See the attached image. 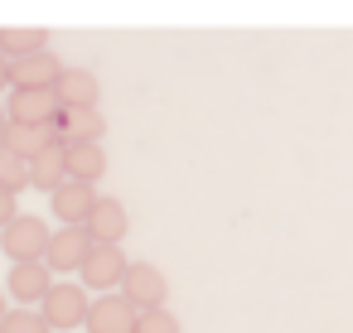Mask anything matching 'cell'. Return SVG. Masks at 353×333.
I'll list each match as a JSON object with an SVG mask.
<instances>
[{"mask_svg":"<svg viewBox=\"0 0 353 333\" xmlns=\"http://www.w3.org/2000/svg\"><path fill=\"white\" fill-rule=\"evenodd\" d=\"M63 73H68V68H63L54 54H34V58L15 63V87H59Z\"/></svg>","mask_w":353,"mask_h":333,"instance_id":"cell-15","label":"cell"},{"mask_svg":"<svg viewBox=\"0 0 353 333\" xmlns=\"http://www.w3.org/2000/svg\"><path fill=\"white\" fill-rule=\"evenodd\" d=\"M141 323V309L117 290V294H97L92 299V314H88V333H136Z\"/></svg>","mask_w":353,"mask_h":333,"instance_id":"cell-7","label":"cell"},{"mask_svg":"<svg viewBox=\"0 0 353 333\" xmlns=\"http://www.w3.org/2000/svg\"><path fill=\"white\" fill-rule=\"evenodd\" d=\"M126 270H131V261H126L121 246H92V256H88V266H83L78 280L88 290H97V294H117L126 285Z\"/></svg>","mask_w":353,"mask_h":333,"instance_id":"cell-4","label":"cell"},{"mask_svg":"<svg viewBox=\"0 0 353 333\" xmlns=\"http://www.w3.org/2000/svg\"><path fill=\"white\" fill-rule=\"evenodd\" d=\"M0 333H54V328H49V319L39 309H10L0 319Z\"/></svg>","mask_w":353,"mask_h":333,"instance_id":"cell-18","label":"cell"},{"mask_svg":"<svg viewBox=\"0 0 353 333\" xmlns=\"http://www.w3.org/2000/svg\"><path fill=\"white\" fill-rule=\"evenodd\" d=\"M126 232H131V213H126V203L112 198V193H102L97 208H92V217H88V237H92L97 246H121Z\"/></svg>","mask_w":353,"mask_h":333,"instance_id":"cell-8","label":"cell"},{"mask_svg":"<svg viewBox=\"0 0 353 333\" xmlns=\"http://www.w3.org/2000/svg\"><path fill=\"white\" fill-rule=\"evenodd\" d=\"M6 131H10V107L0 102V140H6Z\"/></svg>","mask_w":353,"mask_h":333,"instance_id":"cell-22","label":"cell"},{"mask_svg":"<svg viewBox=\"0 0 353 333\" xmlns=\"http://www.w3.org/2000/svg\"><path fill=\"white\" fill-rule=\"evenodd\" d=\"M102 174H107V150L102 145H68V179L97 189Z\"/></svg>","mask_w":353,"mask_h":333,"instance_id":"cell-16","label":"cell"},{"mask_svg":"<svg viewBox=\"0 0 353 333\" xmlns=\"http://www.w3.org/2000/svg\"><path fill=\"white\" fill-rule=\"evenodd\" d=\"M97 97H102V83H97L88 68H68V73L59 78V102H63V111L97 107Z\"/></svg>","mask_w":353,"mask_h":333,"instance_id":"cell-12","label":"cell"},{"mask_svg":"<svg viewBox=\"0 0 353 333\" xmlns=\"http://www.w3.org/2000/svg\"><path fill=\"white\" fill-rule=\"evenodd\" d=\"M54 285H59V280H54V270H49L44 261H30V266H10V275H6V290H10V299H20L25 309L44 304Z\"/></svg>","mask_w":353,"mask_h":333,"instance_id":"cell-9","label":"cell"},{"mask_svg":"<svg viewBox=\"0 0 353 333\" xmlns=\"http://www.w3.org/2000/svg\"><path fill=\"white\" fill-rule=\"evenodd\" d=\"M6 314H10V290L0 285V319H6Z\"/></svg>","mask_w":353,"mask_h":333,"instance_id":"cell-23","label":"cell"},{"mask_svg":"<svg viewBox=\"0 0 353 333\" xmlns=\"http://www.w3.org/2000/svg\"><path fill=\"white\" fill-rule=\"evenodd\" d=\"M49 241H54V232H49V222H44L39 213H20L6 232H0V251L10 256V266L44 261V256H49Z\"/></svg>","mask_w":353,"mask_h":333,"instance_id":"cell-1","label":"cell"},{"mask_svg":"<svg viewBox=\"0 0 353 333\" xmlns=\"http://www.w3.org/2000/svg\"><path fill=\"white\" fill-rule=\"evenodd\" d=\"M121 294H126V299H131V304H136L141 314H150V309H165L170 280H165V270H160V266H150V261H131Z\"/></svg>","mask_w":353,"mask_h":333,"instance_id":"cell-5","label":"cell"},{"mask_svg":"<svg viewBox=\"0 0 353 333\" xmlns=\"http://www.w3.org/2000/svg\"><path fill=\"white\" fill-rule=\"evenodd\" d=\"M63 131H68V145H102L107 116L97 107H78V111H63Z\"/></svg>","mask_w":353,"mask_h":333,"instance_id":"cell-13","label":"cell"},{"mask_svg":"<svg viewBox=\"0 0 353 333\" xmlns=\"http://www.w3.org/2000/svg\"><path fill=\"white\" fill-rule=\"evenodd\" d=\"M0 54H6L10 63H25L34 54H49V30H0Z\"/></svg>","mask_w":353,"mask_h":333,"instance_id":"cell-14","label":"cell"},{"mask_svg":"<svg viewBox=\"0 0 353 333\" xmlns=\"http://www.w3.org/2000/svg\"><path fill=\"white\" fill-rule=\"evenodd\" d=\"M68 184V150H39L34 160H30V189H39V193H59Z\"/></svg>","mask_w":353,"mask_h":333,"instance_id":"cell-11","label":"cell"},{"mask_svg":"<svg viewBox=\"0 0 353 333\" xmlns=\"http://www.w3.org/2000/svg\"><path fill=\"white\" fill-rule=\"evenodd\" d=\"M6 87H15V63L0 54V92H6Z\"/></svg>","mask_w":353,"mask_h":333,"instance_id":"cell-21","label":"cell"},{"mask_svg":"<svg viewBox=\"0 0 353 333\" xmlns=\"http://www.w3.org/2000/svg\"><path fill=\"white\" fill-rule=\"evenodd\" d=\"M39 314L49 319L54 333H73V328H88V314H92V299H88V285L78 280H59L49 290V299L39 304Z\"/></svg>","mask_w":353,"mask_h":333,"instance_id":"cell-2","label":"cell"},{"mask_svg":"<svg viewBox=\"0 0 353 333\" xmlns=\"http://www.w3.org/2000/svg\"><path fill=\"white\" fill-rule=\"evenodd\" d=\"M136 333H184V328H179V319L170 309H150V314H141Z\"/></svg>","mask_w":353,"mask_h":333,"instance_id":"cell-19","label":"cell"},{"mask_svg":"<svg viewBox=\"0 0 353 333\" xmlns=\"http://www.w3.org/2000/svg\"><path fill=\"white\" fill-rule=\"evenodd\" d=\"M20 217V193H10V189H0V232H6L10 222Z\"/></svg>","mask_w":353,"mask_h":333,"instance_id":"cell-20","label":"cell"},{"mask_svg":"<svg viewBox=\"0 0 353 333\" xmlns=\"http://www.w3.org/2000/svg\"><path fill=\"white\" fill-rule=\"evenodd\" d=\"M0 189H10V193H25L30 189V160L10 155L6 145H0Z\"/></svg>","mask_w":353,"mask_h":333,"instance_id":"cell-17","label":"cell"},{"mask_svg":"<svg viewBox=\"0 0 353 333\" xmlns=\"http://www.w3.org/2000/svg\"><path fill=\"white\" fill-rule=\"evenodd\" d=\"M92 246H97V241L88 237V227H63V232H54L44 266H49L54 275H68V270H78V275H83V266H88Z\"/></svg>","mask_w":353,"mask_h":333,"instance_id":"cell-6","label":"cell"},{"mask_svg":"<svg viewBox=\"0 0 353 333\" xmlns=\"http://www.w3.org/2000/svg\"><path fill=\"white\" fill-rule=\"evenodd\" d=\"M6 107H10V121H20V126H54L63 116L59 87H10Z\"/></svg>","mask_w":353,"mask_h":333,"instance_id":"cell-3","label":"cell"},{"mask_svg":"<svg viewBox=\"0 0 353 333\" xmlns=\"http://www.w3.org/2000/svg\"><path fill=\"white\" fill-rule=\"evenodd\" d=\"M97 189L92 184H78V179H68L54 198H49V208H54V217L63 222V227H88V217H92V208H97Z\"/></svg>","mask_w":353,"mask_h":333,"instance_id":"cell-10","label":"cell"}]
</instances>
